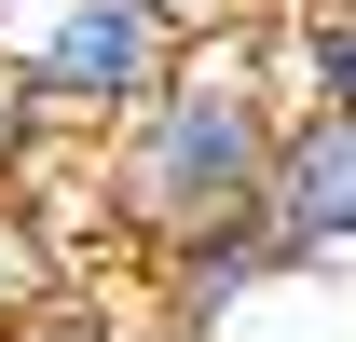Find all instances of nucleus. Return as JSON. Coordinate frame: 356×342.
I'll return each mask as SVG.
<instances>
[{"label": "nucleus", "instance_id": "obj_2", "mask_svg": "<svg viewBox=\"0 0 356 342\" xmlns=\"http://www.w3.org/2000/svg\"><path fill=\"white\" fill-rule=\"evenodd\" d=\"M165 69H178L165 0H28L0 28V83L28 110V137H110Z\"/></svg>", "mask_w": 356, "mask_h": 342}, {"label": "nucleus", "instance_id": "obj_5", "mask_svg": "<svg viewBox=\"0 0 356 342\" xmlns=\"http://www.w3.org/2000/svg\"><path fill=\"white\" fill-rule=\"evenodd\" d=\"M274 110L302 124H356V0H288V28H261Z\"/></svg>", "mask_w": 356, "mask_h": 342}, {"label": "nucleus", "instance_id": "obj_1", "mask_svg": "<svg viewBox=\"0 0 356 342\" xmlns=\"http://www.w3.org/2000/svg\"><path fill=\"white\" fill-rule=\"evenodd\" d=\"M274 137H288V110H274V69H261V28H206V42H178V69L151 96H137L124 124L96 137V219L124 233V247L178 260L206 247V233H247L274 192Z\"/></svg>", "mask_w": 356, "mask_h": 342}, {"label": "nucleus", "instance_id": "obj_4", "mask_svg": "<svg viewBox=\"0 0 356 342\" xmlns=\"http://www.w3.org/2000/svg\"><path fill=\"white\" fill-rule=\"evenodd\" d=\"M151 274H165V315H178L192 342H220L247 301L302 288V274H288V247H274L261 219H247V233H206V247H178V260H151Z\"/></svg>", "mask_w": 356, "mask_h": 342}, {"label": "nucleus", "instance_id": "obj_3", "mask_svg": "<svg viewBox=\"0 0 356 342\" xmlns=\"http://www.w3.org/2000/svg\"><path fill=\"white\" fill-rule=\"evenodd\" d=\"M261 233L288 247V274H343V260H356V124H302V110H288Z\"/></svg>", "mask_w": 356, "mask_h": 342}, {"label": "nucleus", "instance_id": "obj_6", "mask_svg": "<svg viewBox=\"0 0 356 342\" xmlns=\"http://www.w3.org/2000/svg\"><path fill=\"white\" fill-rule=\"evenodd\" d=\"M55 288H69V247H55V233H42V206L0 178V342H28V329H42V315H55Z\"/></svg>", "mask_w": 356, "mask_h": 342}]
</instances>
